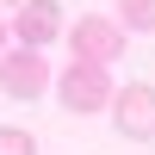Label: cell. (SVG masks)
Listing matches in <instances>:
<instances>
[{
    "mask_svg": "<svg viewBox=\"0 0 155 155\" xmlns=\"http://www.w3.org/2000/svg\"><path fill=\"white\" fill-rule=\"evenodd\" d=\"M50 87V62H44V50H6L0 56V93L6 99H37Z\"/></svg>",
    "mask_w": 155,
    "mask_h": 155,
    "instance_id": "obj_3",
    "label": "cell"
},
{
    "mask_svg": "<svg viewBox=\"0 0 155 155\" xmlns=\"http://www.w3.org/2000/svg\"><path fill=\"white\" fill-rule=\"evenodd\" d=\"M68 50H74L81 62H112V56L124 50V31H118L112 19H99V12H87V19L68 25Z\"/></svg>",
    "mask_w": 155,
    "mask_h": 155,
    "instance_id": "obj_5",
    "label": "cell"
},
{
    "mask_svg": "<svg viewBox=\"0 0 155 155\" xmlns=\"http://www.w3.org/2000/svg\"><path fill=\"white\" fill-rule=\"evenodd\" d=\"M118 19L130 31H155V0H118Z\"/></svg>",
    "mask_w": 155,
    "mask_h": 155,
    "instance_id": "obj_6",
    "label": "cell"
},
{
    "mask_svg": "<svg viewBox=\"0 0 155 155\" xmlns=\"http://www.w3.org/2000/svg\"><path fill=\"white\" fill-rule=\"evenodd\" d=\"M112 74H106V62H81L74 56L68 68H62V81H56V99L74 112V118H93V112H112Z\"/></svg>",
    "mask_w": 155,
    "mask_h": 155,
    "instance_id": "obj_1",
    "label": "cell"
},
{
    "mask_svg": "<svg viewBox=\"0 0 155 155\" xmlns=\"http://www.w3.org/2000/svg\"><path fill=\"white\" fill-rule=\"evenodd\" d=\"M12 37H19L25 50H44L62 37V6L56 0H19L12 6Z\"/></svg>",
    "mask_w": 155,
    "mask_h": 155,
    "instance_id": "obj_4",
    "label": "cell"
},
{
    "mask_svg": "<svg viewBox=\"0 0 155 155\" xmlns=\"http://www.w3.org/2000/svg\"><path fill=\"white\" fill-rule=\"evenodd\" d=\"M0 155H37V137L19 124H0Z\"/></svg>",
    "mask_w": 155,
    "mask_h": 155,
    "instance_id": "obj_7",
    "label": "cell"
},
{
    "mask_svg": "<svg viewBox=\"0 0 155 155\" xmlns=\"http://www.w3.org/2000/svg\"><path fill=\"white\" fill-rule=\"evenodd\" d=\"M112 124H118V137H130V143H149L155 137V87L149 81H130L112 93Z\"/></svg>",
    "mask_w": 155,
    "mask_h": 155,
    "instance_id": "obj_2",
    "label": "cell"
},
{
    "mask_svg": "<svg viewBox=\"0 0 155 155\" xmlns=\"http://www.w3.org/2000/svg\"><path fill=\"white\" fill-rule=\"evenodd\" d=\"M6 37H12V25H6V19H0V56H6Z\"/></svg>",
    "mask_w": 155,
    "mask_h": 155,
    "instance_id": "obj_8",
    "label": "cell"
}]
</instances>
